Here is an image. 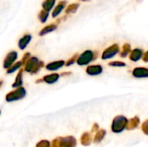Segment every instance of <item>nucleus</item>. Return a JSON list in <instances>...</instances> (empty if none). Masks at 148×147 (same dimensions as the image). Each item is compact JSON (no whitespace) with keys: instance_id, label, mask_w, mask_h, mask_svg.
<instances>
[{"instance_id":"b1692460","label":"nucleus","mask_w":148,"mask_h":147,"mask_svg":"<svg viewBox=\"0 0 148 147\" xmlns=\"http://www.w3.org/2000/svg\"><path fill=\"white\" fill-rule=\"evenodd\" d=\"M110 66H117V67H122V66H125V64L123 62H111L109 63Z\"/></svg>"},{"instance_id":"393cba45","label":"nucleus","mask_w":148,"mask_h":147,"mask_svg":"<svg viewBox=\"0 0 148 147\" xmlns=\"http://www.w3.org/2000/svg\"><path fill=\"white\" fill-rule=\"evenodd\" d=\"M82 1H88V0H82Z\"/></svg>"},{"instance_id":"f8f14e48","label":"nucleus","mask_w":148,"mask_h":147,"mask_svg":"<svg viewBox=\"0 0 148 147\" xmlns=\"http://www.w3.org/2000/svg\"><path fill=\"white\" fill-rule=\"evenodd\" d=\"M66 1H61L60 3H59V4L56 7V9L54 10V11H53V13H52V16L53 17H56V16H58L61 12H62V10H63V8L65 7V4H66Z\"/></svg>"},{"instance_id":"4be33fe9","label":"nucleus","mask_w":148,"mask_h":147,"mask_svg":"<svg viewBox=\"0 0 148 147\" xmlns=\"http://www.w3.org/2000/svg\"><path fill=\"white\" fill-rule=\"evenodd\" d=\"M104 131L102 130V131H101V132H99L98 133V134H97V136L95 137V141H101V139L103 138V136H104Z\"/></svg>"},{"instance_id":"9d476101","label":"nucleus","mask_w":148,"mask_h":147,"mask_svg":"<svg viewBox=\"0 0 148 147\" xmlns=\"http://www.w3.org/2000/svg\"><path fill=\"white\" fill-rule=\"evenodd\" d=\"M133 75L134 76H136L137 78H141V77H147L148 72L147 68H135L133 72Z\"/></svg>"},{"instance_id":"0eeeda50","label":"nucleus","mask_w":148,"mask_h":147,"mask_svg":"<svg viewBox=\"0 0 148 147\" xmlns=\"http://www.w3.org/2000/svg\"><path fill=\"white\" fill-rule=\"evenodd\" d=\"M102 72V68L101 66L99 65H95V66H90L87 69V73L90 75H97Z\"/></svg>"},{"instance_id":"a211bd4d","label":"nucleus","mask_w":148,"mask_h":147,"mask_svg":"<svg viewBox=\"0 0 148 147\" xmlns=\"http://www.w3.org/2000/svg\"><path fill=\"white\" fill-rule=\"evenodd\" d=\"M79 7V3H73L68 6V8L66 9V13H75L77 9Z\"/></svg>"},{"instance_id":"5701e85b","label":"nucleus","mask_w":148,"mask_h":147,"mask_svg":"<svg viewBox=\"0 0 148 147\" xmlns=\"http://www.w3.org/2000/svg\"><path fill=\"white\" fill-rule=\"evenodd\" d=\"M37 147H49V143L48 141H42L38 144Z\"/></svg>"},{"instance_id":"f257e3e1","label":"nucleus","mask_w":148,"mask_h":147,"mask_svg":"<svg viewBox=\"0 0 148 147\" xmlns=\"http://www.w3.org/2000/svg\"><path fill=\"white\" fill-rule=\"evenodd\" d=\"M127 124V120L125 117L122 116L116 117L113 122L112 130L115 133H121L124 130Z\"/></svg>"},{"instance_id":"6e6552de","label":"nucleus","mask_w":148,"mask_h":147,"mask_svg":"<svg viewBox=\"0 0 148 147\" xmlns=\"http://www.w3.org/2000/svg\"><path fill=\"white\" fill-rule=\"evenodd\" d=\"M63 65H64V62L63 61H59V62H55L48 64L46 66V68L50 70V71H56L58 68H61Z\"/></svg>"},{"instance_id":"4468645a","label":"nucleus","mask_w":148,"mask_h":147,"mask_svg":"<svg viewBox=\"0 0 148 147\" xmlns=\"http://www.w3.org/2000/svg\"><path fill=\"white\" fill-rule=\"evenodd\" d=\"M55 2H56V0H44L43 3H42L43 10H46V11H49L53 8V6L55 4Z\"/></svg>"},{"instance_id":"1a4fd4ad","label":"nucleus","mask_w":148,"mask_h":147,"mask_svg":"<svg viewBox=\"0 0 148 147\" xmlns=\"http://www.w3.org/2000/svg\"><path fill=\"white\" fill-rule=\"evenodd\" d=\"M31 40V36L30 35H25L23 37H22L18 42V46L21 49H24L26 46L29 44V42Z\"/></svg>"},{"instance_id":"412c9836","label":"nucleus","mask_w":148,"mask_h":147,"mask_svg":"<svg viewBox=\"0 0 148 147\" xmlns=\"http://www.w3.org/2000/svg\"><path fill=\"white\" fill-rule=\"evenodd\" d=\"M20 66H21V62H17V63L14 64V66H13L12 68H9L8 73H13V72H14V71H16L17 68H19V67H20Z\"/></svg>"},{"instance_id":"39448f33","label":"nucleus","mask_w":148,"mask_h":147,"mask_svg":"<svg viewBox=\"0 0 148 147\" xmlns=\"http://www.w3.org/2000/svg\"><path fill=\"white\" fill-rule=\"evenodd\" d=\"M119 52V46L117 44L112 45L108 49H107L102 54V59H108L114 56Z\"/></svg>"},{"instance_id":"a878e982","label":"nucleus","mask_w":148,"mask_h":147,"mask_svg":"<svg viewBox=\"0 0 148 147\" xmlns=\"http://www.w3.org/2000/svg\"><path fill=\"white\" fill-rule=\"evenodd\" d=\"M0 86H1V82H0Z\"/></svg>"},{"instance_id":"f03ea898","label":"nucleus","mask_w":148,"mask_h":147,"mask_svg":"<svg viewBox=\"0 0 148 147\" xmlns=\"http://www.w3.org/2000/svg\"><path fill=\"white\" fill-rule=\"evenodd\" d=\"M24 95H25V89L21 88H18L17 90H15V91L8 94L6 96V101H14L23 98Z\"/></svg>"},{"instance_id":"7ed1b4c3","label":"nucleus","mask_w":148,"mask_h":147,"mask_svg":"<svg viewBox=\"0 0 148 147\" xmlns=\"http://www.w3.org/2000/svg\"><path fill=\"white\" fill-rule=\"evenodd\" d=\"M93 56H94V53L90 50H87L79 56L77 62L79 65H86L94 59Z\"/></svg>"},{"instance_id":"6ab92c4d","label":"nucleus","mask_w":148,"mask_h":147,"mask_svg":"<svg viewBox=\"0 0 148 147\" xmlns=\"http://www.w3.org/2000/svg\"><path fill=\"white\" fill-rule=\"evenodd\" d=\"M129 52H130V45H129V44H125V45L123 46V50H122V52H121L122 57H125Z\"/></svg>"},{"instance_id":"2eb2a0df","label":"nucleus","mask_w":148,"mask_h":147,"mask_svg":"<svg viewBox=\"0 0 148 147\" xmlns=\"http://www.w3.org/2000/svg\"><path fill=\"white\" fill-rule=\"evenodd\" d=\"M58 79H59V75H56V74H54V75H47V76L43 79V81H46L47 83L52 84V83L56 82Z\"/></svg>"},{"instance_id":"ddd939ff","label":"nucleus","mask_w":148,"mask_h":147,"mask_svg":"<svg viewBox=\"0 0 148 147\" xmlns=\"http://www.w3.org/2000/svg\"><path fill=\"white\" fill-rule=\"evenodd\" d=\"M141 57H142V50H140L139 49H134L131 53V55H130V59L132 61H135V62L138 61V60H140Z\"/></svg>"},{"instance_id":"20e7f679","label":"nucleus","mask_w":148,"mask_h":147,"mask_svg":"<svg viewBox=\"0 0 148 147\" xmlns=\"http://www.w3.org/2000/svg\"><path fill=\"white\" fill-rule=\"evenodd\" d=\"M41 63H42V62H39L38 60H37L36 58H35V57L30 58V59L28 61V63H27V65H26L25 69H26V71H28V72H32L33 70H35V72H36V71H38L39 67L42 66Z\"/></svg>"},{"instance_id":"f3484780","label":"nucleus","mask_w":148,"mask_h":147,"mask_svg":"<svg viewBox=\"0 0 148 147\" xmlns=\"http://www.w3.org/2000/svg\"><path fill=\"white\" fill-rule=\"evenodd\" d=\"M49 16V11H46V10H41L39 15H38V18L39 20L41 21V23H45L47 21V18Z\"/></svg>"},{"instance_id":"aec40b11","label":"nucleus","mask_w":148,"mask_h":147,"mask_svg":"<svg viewBox=\"0 0 148 147\" xmlns=\"http://www.w3.org/2000/svg\"><path fill=\"white\" fill-rule=\"evenodd\" d=\"M21 75H22V73L20 72V73H19V75H18V76H17V79L16 80V81H15V83H14V85H13V87H14V88H16V87H18V86H21V85H22V77H21Z\"/></svg>"},{"instance_id":"423d86ee","label":"nucleus","mask_w":148,"mask_h":147,"mask_svg":"<svg viewBox=\"0 0 148 147\" xmlns=\"http://www.w3.org/2000/svg\"><path fill=\"white\" fill-rule=\"evenodd\" d=\"M17 58V53L15 51H12L10 53L8 54V55L6 56L5 60H4V63H3V67L4 68H9L10 66H11L13 64V62H15V60Z\"/></svg>"},{"instance_id":"dca6fc26","label":"nucleus","mask_w":148,"mask_h":147,"mask_svg":"<svg viewBox=\"0 0 148 147\" xmlns=\"http://www.w3.org/2000/svg\"><path fill=\"white\" fill-rule=\"evenodd\" d=\"M56 29V24H50V25H48L46 26L44 29H42L40 32V36H43L47 33H49L53 30H55Z\"/></svg>"},{"instance_id":"9b49d317","label":"nucleus","mask_w":148,"mask_h":147,"mask_svg":"<svg viewBox=\"0 0 148 147\" xmlns=\"http://www.w3.org/2000/svg\"><path fill=\"white\" fill-rule=\"evenodd\" d=\"M75 140L74 138L69 137L62 140L60 147H75Z\"/></svg>"}]
</instances>
